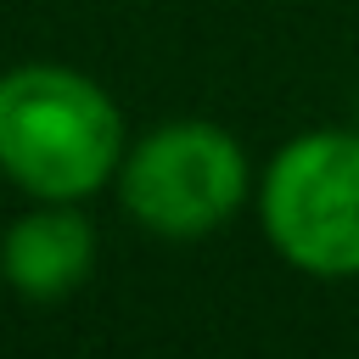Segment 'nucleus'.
Instances as JSON below:
<instances>
[{
    "label": "nucleus",
    "instance_id": "f03ea898",
    "mask_svg": "<svg viewBox=\"0 0 359 359\" xmlns=\"http://www.w3.org/2000/svg\"><path fill=\"white\" fill-rule=\"evenodd\" d=\"M123 213L163 241H202L224 230L247 191H258L241 140L213 118H168L123 146L112 174Z\"/></svg>",
    "mask_w": 359,
    "mask_h": 359
},
{
    "label": "nucleus",
    "instance_id": "f257e3e1",
    "mask_svg": "<svg viewBox=\"0 0 359 359\" xmlns=\"http://www.w3.org/2000/svg\"><path fill=\"white\" fill-rule=\"evenodd\" d=\"M123 112L79 67L22 62L0 73V174L34 202H84L123 163Z\"/></svg>",
    "mask_w": 359,
    "mask_h": 359
},
{
    "label": "nucleus",
    "instance_id": "20e7f679",
    "mask_svg": "<svg viewBox=\"0 0 359 359\" xmlns=\"http://www.w3.org/2000/svg\"><path fill=\"white\" fill-rule=\"evenodd\" d=\"M95 269V224L79 202H34L0 236V280L17 297L50 303L90 280Z\"/></svg>",
    "mask_w": 359,
    "mask_h": 359
},
{
    "label": "nucleus",
    "instance_id": "7ed1b4c3",
    "mask_svg": "<svg viewBox=\"0 0 359 359\" xmlns=\"http://www.w3.org/2000/svg\"><path fill=\"white\" fill-rule=\"evenodd\" d=\"M258 224L269 247L314 275H359V129H303L258 174Z\"/></svg>",
    "mask_w": 359,
    "mask_h": 359
}]
</instances>
